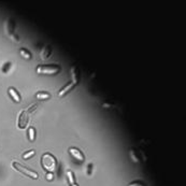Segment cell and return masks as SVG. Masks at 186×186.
<instances>
[{
  "mask_svg": "<svg viewBox=\"0 0 186 186\" xmlns=\"http://www.w3.org/2000/svg\"><path fill=\"white\" fill-rule=\"evenodd\" d=\"M130 156H131V158H132V160L135 161V163H137L138 158H137V156L135 155V153H133V151H130Z\"/></svg>",
  "mask_w": 186,
  "mask_h": 186,
  "instance_id": "obj_16",
  "label": "cell"
},
{
  "mask_svg": "<svg viewBox=\"0 0 186 186\" xmlns=\"http://www.w3.org/2000/svg\"><path fill=\"white\" fill-rule=\"evenodd\" d=\"M8 93H9V95H10V97L12 98L15 102H21V96H19V94L17 93L15 88L10 87V88L8 89Z\"/></svg>",
  "mask_w": 186,
  "mask_h": 186,
  "instance_id": "obj_6",
  "label": "cell"
},
{
  "mask_svg": "<svg viewBox=\"0 0 186 186\" xmlns=\"http://www.w3.org/2000/svg\"><path fill=\"white\" fill-rule=\"evenodd\" d=\"M34 150H30V151H28V152H26L25 154L23 155V158L24 159H28V158H30V157H32L34 155Z\"/></svg>",
  "mask_w": 186,
  "mask_h": 186,
  "instance_id": "obj_14",
  "label": "cell"
},
{
  "mask_svg": "<svg viewBox=\"0 0 186 186\" xmlns=\"http://www.w3.org/2000/svg\"><path fill=\"white\" fill-rule=\"evenodd\" d=\"M36 97H37V99H39V100H46V99H49L51 96H50V94H47V93H43V91H41V93H38L36 95Z\"/></svg>",
  "mask_w": 186,
  "mask_h": 186,
  "instance_id": "obj_11",
  "label": "cell"
},
{
  "mask_svg": "<svg viewBox=\"0 0 186 186\" xmlns=\"http://www.w3.org/2000/svg\"><path fill=\"white\" fill-rule=\"evenodd\" d=\"M71 79L72 82L74 85H76L79 83V73H78V68L76 67H72L71 68Z\"/></svg>",
  "mask_w": 186,
  "mask_h": 186,
  "instance_id": "obj_8",
  "label": "cell"
},
{
  "mask_svg": "<svg viewBox=\"0 0 186 186\" xmlns=\"http://www.w3.org/2000/svg\"><path fill=\"white\" fill-rule=\"evenodd\" d=\"M19 54H21L22 57H24L25 59H30V58H31V54H30L28 51H26V50H24V49H22L21 51H19Z\"/></svg>",
  "mask_w": 186,
  "mask_h": 186,
  "instance_id": "obj_13",
  "label": "cell"
},
{
  "mask_svg": "<svg viewBox=\"0 0 186 186\" xmlns=\"http://www.w3.org/2000/svg\"><path fill=\"white\" fill-rule=\"evenodd\" d=\"M37 104H34V106H31L32 109H27V110H24L22 111L21 113H19V116H18V128L21 129H24L26 126H27L28 124V121H29V113L31 110H34V107H36Z\"/></svg>",
  "mask_w": 186,
  "mask_h": 186,
  "instance_id": "obj_3",
  "label": "cell"
},
{
  "mask_svg": "<svg viewBox=\"0 0 186 186\" xmlns=\"http://www.w3.org/2000/svg\"><path fill=\"white\" fill-rule=\"evenodd\" d=\"M28 139H29L30 142L34 141V139H36V130H34V127H30L28 129Z\"/></svg>",
  "mask_w": 186,
  "mask_h": 186,
  "instance_id": "obj_9",
  "label": "cell"
},
{
  "mask_svg": "<svg viewBox=\"0 0 186 186\" xmlns=\"http://www.w3.org/2000/svg\"><path fill=\"white\" fill-rule=\"evenodd\" d=\"M74 86H75V85H74L73 83H69V84H67L65 87H63V88H62V91H59L58 96H59V97H63V96L67 95V94L69 93L70 91H72Z\"/></svg>",
  "mask_w": 186,
  "mask_h": 186,
  "instance_id": "obj_7",
  "label": "cell"
},
{
  "mask_svg": "<svg viewBox=\"0 0 186 186\" xmlns=\"http://www.w3.org/2000/svg\"><path fill=\"white\" fill-rule=\"evenodd\" d=\"M50 53H51V50H50V47L45 46V47H43V50L41 51V56H42L43 59H45V58H47L50 56Z\"/></svg>",
  "mask_w": 186,
  "mask_h": 186,
  "instance_id": "obj_12",
  "label": "cell"
},
{
  "mask_svg": "<svg viewBox=\"0 0 186 186\" xmlns=\"http://www.w3.org/2000/svg\"><path fill=\"white\" fill-rule=\"evenodd\" d=\"M60 71V67L59 66H54V65H50V66H39L37 68V72L40 74H49V75H52V74H56Z\"/></svg>",
  "mask_w": 186,
  "mask_h": 186,
  "instance_id": "obj_4",
  "label": "cell"
},
{
  "mask_svg": "<svg viewBox=\"0 0 186 186\" xmlns=\"http://www.w3.org/2000/svg\"><path fill=\"white\" fill-rule=\"evenodd\" d=\"M12 167L14 168L15 170L19 171L21 173L25 174L26 176H29V178L34 179V180H37V179L39 178L38 173H37L36 171H32V170H30V169H28V168L24 167V166H22L21 164L16 163V161H13V163H12Z\"/></svg>",
  "mask_w": 186,
  "mask_h": 186,
  "instance_id": "obj_2",
  "label": "cell"
},
{
  "mask_svg": "<svg viewBox=\"0 0 186 186\" xmlns=\"http://www.w3.org/2000/svg\"><path fill=\"white\" fill-rule=\"evenodd\" d=\"M71 186H78V185H76V184H73V185H71Z\"/></svg>",
  "mask_w": 186,
  "mask_h": 186,
  "instance_id": "obj_18",
  "label": "cell"
},
{
  "mask_svg": "<svg viewBox=\"0 0 186 186\" xmlns=\"http://www.w3.org/2000/svg\"><path fill=\"white\" fill-rule=\"evenodd\" d=\"M41 164H42L43 169L46 172H51V173H53L56 170V168H57V160L50 153L43 154L42 158H41Z\"/></svg>",
  "mask_w": 186,
  "mask_h": 186,
  "instance_id": "obj_1",
  "label": "cell"
},
{
  "mask_svg": "<svg viewBox=\"0 0 186 186\" xmlns=\"http://www.w3.org/2000/svg\"><path fill=\"white\" fill-rule=\"evenodd\" d=\"M69 154L71 155L74 159H76L78 161H81V163H83V161H84V155L82 154V152H81L79 148H69Z\"/></svg>",
  "mask_w": 186,
  "mask_h": 186,
  "instance_id": "obj_5",
  "label": "cell"
},
{
  "mask_svg": "<svg viewBox=\"0 0 186 186\" xmlns=\"http://www.w3.org/2000/svg\"><path fill=\"white\" fill-rule=\"evenodd\" d=\"M128 186H145V184L143 182H140V181H135V182L130 183Z\"/></svg>",
  "mask_w": 186,
  "mask_h": 186,
  "instance_id": "obj_15",
  "label": "cell"
},
{
  "mask_svg": "<svg viewBox=\"0 0 186 186\" xmlns=\"http://www.w3.org/2000/svg\"><path fill=\"white\" fill-rule=\"evenodd\" d=\"M67 178H68V182H69L70 185L75 184V181H74V174L71 170H68L67 171Z\"/></svg>",
  "mask_w": 186,
  "mask_h": 186,
  "instance_id": "obj_10",
  "label": "cell"
},
{
  "mask_svg": "<svg viewBox=\"0 0 186 186\" xmlns=\"http://www.w3.org/2000/svg\"><path fill=\"white\" fill-rule=\"evenodd\" d=\"M46 180H49V181L53 180V173H51V172H47V173H46Z\"/></svg>",
  "mask_w": 186,
  "mask_h": 186,
  "instance_id": "obj_17",
  "label": "cell"
}]
</instances>
